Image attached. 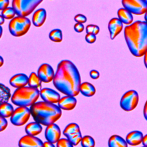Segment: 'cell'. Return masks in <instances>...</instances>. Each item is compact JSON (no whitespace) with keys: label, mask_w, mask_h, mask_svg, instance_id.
<instances>
[{"label":"cell","mask_w":147,"mask_h":147,"mask_svg":"<svg viewBox=\"0 0 147 147\" xmlns=\"http://www.w3.org/2000/svg\"><path fill=\"white\" fill-rule=\"evenodd\" d=\"M53 83L56 88L64 95L77 96L81 84L78 69L71 61L61 60L57 64Z\"/></svg>","instance_id":"6da1fadb"},{"label":"cell","mask_w":147,"mask_h":147,"mask_svg":"<svg viewBox=\"0 0 147 147\" xmlns=\"http://www.w3.org/2000/svg\"><path fill=\"white\" fill-rule=\"evenodd\" d=\"M127 47L135 57L143 56L147 51V22L136 21L124 29Z\"/></svg>","instance_id":"7a4b0ae2"},{"label":"cell","mask_w":147,"mask_h":147,"mask_svg":"<svg viewBox=\"0 0 147 147\" xmlns=\"http://www.w3.org/2000/svg\"><path fill=\"white\" fill-rule=\"evenodd\" d=\"M30 109L34 121L44 126L55 123L62 114L58 105L44 100L36 102L30 106Z\"/></svg>","instance_id":"3957f363"},{"label":"cell","mask_w":147,"mask_h":147,"mask_svg":"<svg viewBox=\"0 0 147 147\" xmlns=\"http://www.w3.org/2000/svg\"><path fill=\"white\" fill-rule=\"evenodd\" d=\"M40 95L38 88L25 86L15 90L11 97V100L16 106L28 107L36 103Z\"/></svg>","instance_id":"277c9868"},{"label":"cell","mask_w":147,"mask_h":147,"mask_svg":"<svg viewBox=\"0 0 147 147\" xmlns=\"http://www.w3.org/2000/svg\"><path fill=\"white\" fill-rule=\"evenodd\" d=\"M31 25L30 20L26 17L17 16L11 20L9 24L10 34L14 37L25 35L29 30Z\"/></svg>","instance_id":"5b68a950"},{"label":"cell","mask_w":147,"mask_h":147,"mask_svg":"<svg viewBox=\"0 0 147 147\" xmlns=\"http://www.w3.org/2000/svg\"><path fill=\"white\" fill-rule=\"evenodd\" d=\"M43 0H13L12 7L17 16L26 17L30 14Z\"/></svg>","instance_id":"8992f818"},{"label":"cell","mask_w":147,"mask_h":147,"mask_svg":"<svg viewBox=\"0 0 147 147\" xmlns=\"http://www.w3.org/2000/svg\"><path fill=\"white\" fill-rule=\"evenodd\" d=\"M139 95L138 92L134 90L126 91L121 97L120 106L125 111L133 110L138 105Z\"/></svg>","instance_id":"52a82bcc"},{"label":"cell","mask_w":147,"mask_h":147,"mask_svg":"<svg viewBox=\"0 0 147 147\" xmlns=\"http://www.w3.org/2000/svg\"><path fill=\"white\" fill-rule=\"evenodd\" d=\"M31 115L30 108L26 106H18L16 108L10 117V122L17 126H21L25 124Z\"/></svg>","instance_id":"ba28073f"},{"label":"cell","mask_w":147,"mask_h":147,"mask_svg":"<svg viewBox=\"0 0 147 147\" xmlns=\"http://www.w3.org/2000/svg\"><path fill=\"white\" fill-rule=\"evenodd\" d=\"M122 4L124 8L135 15H142L147 11L145 0H122Z\"/></svg>","instance_id":"9c48e42d"},{"label":"cell","mask_w":147,"mask_h":147,"mask_svg":"<svg viewBox=\"0 0 147 147\" xmlns=\"http://www.w3.org/2000/svg\"><path fill=\"white\" fill-rule=\"evenodd\" d=\"M37 75L44 83H49L53 80L55 72L51 65L47 63L41 64L37 71Z\"/></svg>","instance_id":"30bf717a"},{"label":"cell","mask_w":147,"mask_h":147,"mask_svg":"<svg viewBox=\"0 0 147 147\" xmlns=\"http://www.w3.org/2000/svg\"><path fill=\"white\" fill-rule=\"evenodd\" d=\"M61 136V130L59 126L55 123L47 126L45 130V137L47 141L53 144L56 143Z\"/></svg>","instance_id":"8fae6325"},{"label":"cell","mask_w":147,"mask_h":147,"mask_svg":"<svg viewBox=\"0 0 147 147\" xmlns=\"http://www.w3.org/2000/svg\"><path fill=\"white\" fill-rule=\"evenodd\" d=\"M18 146L20 147H41L44 146V142L34 136L26 134L20 139Z\"/></svg>","instance_id":"7c38bea8"},{"label":"cell","mask_w":147,"mask_h":147,"mask_svg":"<svg viewBox=\"0 0 147 147\" xmlns=\"http://www.w3.org/2000/svg\"><path fill=\"white\" fill-rule=\"evenodd\" d=\"M41 99L46 102L52 103H58L60 99V94L55 90L49 88H44L40 91Z\"/></svg>","instance_id":"4fadbf2b"},{"label":"cell","mask_w":147,"mask_h":147,"mask_svg":"<svg viewBox=\"0 0 147 147\" xmlns=\"http://www.w3.org/2000/svg\"><path fill=\"white\" fill-rule=\"evenodd\" d=\"M108 29L110 38L114 40L122 30L123 23L118 18H113L109 22Z\"/></svg>","instance_id":"5bb4252c"},{"label":"cell","mask_w":147,"mask_h":147,"mask_svg":"<svg viewBox=\"0 0 147 147\" xmlns=\"http://www.w3.org/2000/svg\"><path fill=\"white\" fill-rule=\"evenodd\" d=\"M28 80L29 77H28L26 75L20 73L11 76L10 79L9 83L12 87L18 88L25 87L28 84Z\"/></svg>","instance_id":"9a60e30c"},{"label":"cell","mask_w":147,"mask_h":147,"mask_svg":"<svg viewBox=\"0 0 147 147\" xmlns=\"http://www.w3.org/2000/svg\"><path fill=\"white\" fill-rule=\"evenodd\" d=\"M57 103L61 109L64 110H72L75 107L77 100L73 96L65 95L61 98Z\"/></svg>","instance_id":"2e32d148"},{"label":"cell","mask_w":147,"mask_h":147,"mask_svg":"<svg viewBox=\"0 0 147 147\" xmlns=\"http://www.w3.org/2000/svg\"><path fill=\"white\" fill-rule=\"evenodd\" d=\"M144 135L139 130H133L129 132L126 136L127 143L131 146H137L142 142Z\"/></svg>","instance_id":"e0dca14e"},{"label":"cell","mask_w":147,"mask_h":147,"mask_svg":"<svg viewBox=\"0 0 147 147\" xmlns=\"http://www.w3.org/2000/svg\"><path fill=\"white\" fill-rule=\"evenodd\" d=\"M47 18V11L43 9H38L36 10L32 16V23L36 27L41 26Z\"/></svg>","instance_id":"ac0fdd59"},{"label":"cell","mask_w":147,"mask_h":147,"mask_svg":"<svg viewBox=\"0 0 147 147\" xmlns=\"http://www.w3.org/2000/svg\"><path fill=\"white\" fill-rule=\"evenodd\" d=\"M132 14H133L130 11L124 7L119 9L117 11L118 18L123 24L127 25L133 23V17Z\"/></svg>","instance_id":"d6986e66"},{"label":"cell","mask_w":147,"mask_h":147,"mask_svg":"<svg viewBox=\"0 0 147 147\" xmlns=\"http://www.w3.org/2000/svg\"><path fill=\"white\" fill-rule=\"evenodd\" d=\"M42 130L41 125L38 122L34 121L30 122L25 126V130L27 134L36 136L39 134Z\"/></svg>","instance_id":"ffe728a7"},{"label":"cell","mask_w":147,"mask_h":147,"mask_svg":"<svg viewBox=\"0 0 147 147\" xmlns=\"http://www.w3.org/2000/svg\"><path fill=\"white\" fill-rule=\"evenodd\" d=\"M127 145L126 140L116 134L111 136L108 141V145L110 147H127Z\"/></svg>","instance_id":"44dd1931"},{"label":"cell","mask_w":147,"mask_h":147,"mask_svg":"<svg viewBox=\"0 0 147 147\" xmlns=\"http://www.w3.org/2000/svg\"><path fill=\"white\" fill-rule=\"evenodd\" d=\"M80 92L84 96L91 97L95 95L96 89L93 84L89 82H83L80 86Z\"/></svg>","instance_id":"7402d4cb"},{"label":"cell","mask_w":147,"mask_h":147,"mask_svg":"<svg viewBox=\"0 0 147 147\" xmlns=\"http://www.w3.org/2000/svg\"><path fill=\"white\" fill-rule=\"evenodd\" d=\"M14 108L13 106L8 102H4L1 103L0 113L1 115L5 118L11 117L14 112Z\"/></svg>","instance_id":"603a6c76"},{"label":"cell","mask_w":147,"mask_h":147,"mask_svg":"<svg viewBox=\"0 0 147 147\" xmlns=\"http://www.w3.org/2000/svg\"><path fill=\"white\" fill-rule=\"evenodd\" d=\"M42 82L38 76L37 74H36L35 72H32L30 74L29 76L28 80V86L30 87L40 88L41 87V83Z\"/></svg>","instance_id":"cb8c5ba5"},{"label":"cell","mask_w":147,"mask_h":147,"mask_svg":"<svg viewBox=\"0 0 147 147\" xmlns=\"http://www.w3.org/2000/svg\"><path fill=\"white\" fill-rule=\"evenodd\" d=\"M80 127L79 125L76 123H70L67 125L63 130V134L67 137L69 136L80 132Z\"/></svg>","instance_id":"d4e9b609"},{"label":"cell","mask_w":147,"mask_h":147,"mask_svg":"<svg viewBox=\"0 0 147 147\" xmlns=\"http://www.w3.org/2000/svg\"><path fill=\"white\" fill-rule=\"evenodd\" d=\"M1 98H0V102L1 103L4 102H7L10 98L11 93L10 90L6 86L3 85L2 83H1Z\"/></svg>","instance_id":"484cf974"},{"label":"cell","mask_w":147,"mask_h":147,"mask_svg":"<svg viewBox=\"0 0 147 147\" xmlns=\"http://www.w3.org/2000/svg\"><path fill=\"white\" fill-rule=\"evenodd\" d=\"M49 39L55 42H60L63 40L62 31L59 29L52 30L49 33Z\"/></svg>","instance_id":"4316f807"},{"label":"cell","mask_w":147,"mask_h":147,"mask_svg":"<svg viewBox=\"0 0 147 147\" xmlns=\"http://www.w3.org/2000/svg\"><path fill=\"white\" fill-rule=\"evenodd\" d=\"M16 14V13L14 10V9L13 8V7H7V8L3 9L1 11V15L7 20L13 19L14 17H15V15Z\"/></svg>","instance_id":"83f0119b"},{"label":"cell","mask_w":147,"mask_h":147,"mask_svg":"<svg viewBox=\"0 0 147 147\" xmlns=\"http://www.w3.org/2000/svg\"><path fill=\"white\" fill-rule=\"evenodd\" d=\"M81 145L83 147H94L95 142L94 139L90 136H84L81 141Z\"/></svg>","instance_id":"f1b7e54d"},{"label":"cell","mask_w":147,"mask_h":147,"mask_svg":"<svg viewBox=\"0 0 147 147\" xmlns=\"http://www.w3.org/2000/svg\"><path fill=\"white\" fill-rule=\"evenodd\" d=\"M70 141L71 142L72 144V145L74 146H76L79 143L81 142V141L82 140V136L81 134V132H78L77 133L74 134L72 135L69 136L67 137Z\"/></svg>","instance_id":"f546056e"},{"label":"cell","mask_w":147,"mask_h":147,"mask_svg":"<svg viewBox=\"0 0 147 147\" xmlns=\"http://www.w3.org/2000/svg\"><path fill=\"white\" fill-rule=\"evenodd\" d=\"M57 147H72L74 145L68 138H60L56 142Z\"/></svg>","instance_id":"4dcf8cb0"},{"label":"cell","mask_w":147,"mask_h":147,"mask_svg":"<svg viewBox=\"0 0 147 147\" xmlns=\"http://www.w3.org/2000/svg\"><path fill=\"white\" fill-rule=\"evenodd\" d=\"M85 40L88 43L92 44L96 41V37L94 33H87L85 36Z\"/></svg>","instance_id":"1f68e13d"},{"label":"cell","mask_w":147,"mask_h":147,"mask_svg":"<svg viewBox=\"0 0 147 147\" xmlns=\"http://www.w3.org/2000/svg\"><path fill=\"white\" fill-rule=\"evenodd\" d=\"M74 20L78 23H85L87 21V17L82 14H76L74 17Z\"/></svg>","instance_id":"d6a6232c"},{"label":"cell","mask_w":147,"mask_h":147,"mask_svg":"<svg viewBox=\"0 0 147 147\" xmlns=\"http://www.w3.org/2000/svg\"><path fill=\"white\" fill-rule=\"evenodd\" d=\"M7 126V121L5 117L3 116H0V131L5 130Z\"/></svg>","instance_id":"836d02e7"},{"label":"cell","mask_w":147,"mask_h":147,"mask_svg":"<svg viewBox=\"0 0 147 147\" xmlns=\"http://www.w3.org/2000/svg\"><path fill=\"white\" fill-rule=\"evenodd\" d=\"M74 30L76 32L81 33L83 31V30L84 29V25L82 23L77 22L74 25Z\"/></svg>","instance_id":"e575fe53"},{"label":"cell","mask_w":147,"mask_h":147,"mask_svg":"<svg viewBox=\"0 0 147 147\" xmlns=\"http://www.w3.org/2000/svg\"><path fill=\"white\" fill-rule=\"evenodd\" d=\"M90 76L92 79H97L99 78L100 74L98 71L92 69L90 72Z\"/></svg>","instance_id":"d590c367"},{"label":"cell","mask_w":147,"mask_h":147,"mask_svg":"<svg viewBox=\"0 0 147 147\" xmlns=\"http://www.w3.org/2000/svg\"><path fill=\"white\" fill-rule=\"evenodd\" d=\"M9 0H0V10H2L8 7Z\"/></svg>","instance_id":"8d00e7d4"},{"label":"cell","mask_w":147,"mask_h":147,"mask_svg":"<svg viewBox=\"0 0 147 147\" xmlns=\"http://www.w3.org/2000/svg\"><path fill=\"white\" fill-rule=\"evenodd\" d=\"M94 25H92V24H89V25H87V26L86 28V33H93Z\"/></svg>","instance_id":"74e56055"},{"label":"cell","mask_w":147,"mask_h":147,"mask_svg":"<svg viewBox=\"0 0 147 147\" xmlns=\"http://www.w3.org/2000/svg\"><path fill=\"white\" fill-rule=\"evenodd\" d=\"M143 114L145 119L147 121V100L145 103L144 109H143Z\"/></svg>","instance_id":"f35d334b"},{"label":"cell","mask_w":147,"mask_h":147,"mask_svg":"<svg viewBox=\"0 0 147 147\" xmlns=\"http://www.w3.org/2000/svg\"><path fill=\"white\" fill-rule=\"evenodd\" d=\"M44 147H54L55 146L53 143L47 140V141H45L44 142Z\"/></svg>","instance_id":"ab89813d"},{"label":"cell","mask_w":147,"mask_h":147,"mask_svg":"<svg viewBox=\"0 0 147 147\" xmlns=\"http://www.w3.org/2000/svg\"><path fill=\"white\" fill-rule=\"evenodd\" d=\"M99 30H100V29H99V27L96 25H94V31H93V33L95 35L98 34V33L99 32Z\"/></svg>","instance_id":"60d3db41"},{"label":"cell","mask_w":147,"mask_h":147,"mask_svg":"<svg viewBox=\"0 0 147 147\" xmlns=\"http://www.w3.org/2000/svg\"><path fill=\"white\" fill-rule=\"evenodd\" d=\"M142 144L144 146H147V134H145V136H144L143 139H142Z\"/></svg>","instance_id":"b9f144b4"},{"label":"cell","mask_w":147,"mask_h":147,"mask_svg":"<svg viewBox=\"0 0 147 147\" xmlns=\"http://www.w3.org/2000/svg\"><path fill=\"white\" fill-rule=\"evenodd\" d=\"M144 63L145 67L147 69V51L145 52V53L144 55Z\"/></svg>","instance_id":"7bdbcfd3"},{"label":"cell","mask_w":147,"mask_h":147,"mask_svg":"<svg viewBox=\"0 0 147 147\" xmlns=\"http://www.w3.org/2000/svg\"><path fill=\"white\" fill-rule=\"evenodd\" d=\"M5 18L2 15L0 16V21H1L0 24H1V25H2V24L4 23V22H5Z\"/></svg>","instance_id":"ee69618b"},{"label":"cell","mask_w":147,"mask_h":147,"mask_svg":"<svg viewBox=\"0 0 147 147\" xmlns=\"http://www.w3.org/2000/svg\"><path fill=\"white\" fill-rule=\"evenodd\" d=\"M0 61H1V63H0V67H2V65H3V57H2V56H1L0 57Z\"/></svg>","instance_id":"f6af8a7d"},{"label":"cell","mask_w":147,"mask_h":147,"mask_svg":"<svg viewBox=\"0 0 147 147\" xmlns=\"http://www.w3.org/2000/svg\"><path fill=\"white\" fill-rule=\"evenodd\" d=\"M144 18H145V21L147 22V11L145 13V16H144Z\"/></svg>","instance_id":"bcb514c9"},{"label":"cell","mask_w":147,"mask_h":147,"mask_svg":"<svg viewBox=\"0 0 147 147\" xmlns=\"http://www.w3.org/2000/svg\"><path fill=\"white\" fill-rule=\"evenodd\" d=\"M0 28H1V35H0V36L1 37V36H2V27L1 26Z\"/></svg>","instance_id":"7dc6e473"},{"label":"cell","mask_w":147,"mask_h":147,"mask_svg":"<svg viewBox=\"0 0 147 147\" xmlns=\"http://www.w3.org/2000/svg\"><path fill=\"white\" fill-rule=\"evenodd\" d=\"M145 2H146V3H147V0H145Z\"/></svg>","instance_id":"c3c4849f"}]
</instances>
